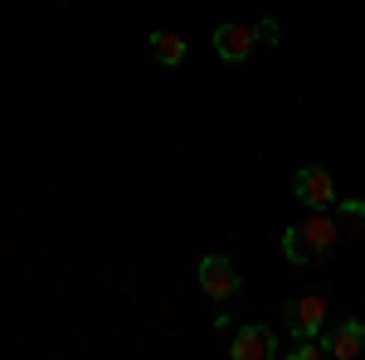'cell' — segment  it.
Instances as JSON below:
<instances>
[{"mask_svg":"<svg viewBox=\"0 0 365 360\" xmlns=\"http://www.w3.org/2000/svg\"><path fill=\"white\" fill-rule=\"evenodd\" d=\"M292 195L307 205V210H336V180L322 166H302L292 175Z\"/></svg>","mask_w":365,"mask_h":360,"instance_id":"cell-2","label":"cell"},{"mask_svg":"<svg viewBox=\"0 0 365 360\" xmlns=\"http://www.w3.org/2000/svg\"><path fill=\"white\" fill-rule=\"evenodd\" d=\"M322 341H327V356H336V360H356L365 351V322H341L336 331H322Z\"/></svg>","mask_w":365,"mask_h":360,"instance_id":"cell-6","label":"cell"},{"mask_svg":"<svg viewBox=\"0 0 365 360\" xmlns=\"http://www.w3.org/2000/svg\"><path fill=\"white\" fill-rule=\"evenodd\" d=\"M151 54H156V63H166V68H180V63H185V39L156 29V34H151Z\"/></svg>","mask_w":365,"mask_h":360,"instance_id":"cell-8","label":"cell"},{"mask_svg":"<svg viewBox=\"0 0 365 360\" xmlns=\"http://www.w3.org/2000/svg\"><path fill=\"white\" fill-rule=\"evenodd\" d=\"M278 351L282 346H278V336H273V326H258V322L239 326L234 341H229V356L234 360H273Z\"/></svg>","mask_w":365,"mask_h":360,"instance_id":"cell-3","label":"cell"},{"mask_svg":"<svg viewBox=\"0 0 365 360\" xmlns=\"http://www.w3.org/2000/svg\"><path fill=\"white\" fill-rule=\"evenodd\" d=\"M200 287H205L215 302H229V297L244 287L234 258H225V253H205V258H200Z\"/></svg>","mask_w":365,"mask_h":360,"instance_id":"cell-1","label":"cell"},{"mask_svg":"<svg viewBox=\"0 0 365 360\" xmlns=\"http://www.w3.org/2000/svg\"><path fill=\"white\" fill-rule=\"evenodd\" d=\"M322 331H327V302L312 292L292 297L287 302V336H322Z\"/></svg>","mask_w":365,"mask_h":360,"instance_id":"cell-5","label":"cell"},{"mask_svg":"<svg viewBox=\"0 0 365 360\" xmlns=\"http://www.w3.org/2000/svg\"><path fill=\"white\" fill-rule=\"evenodd\" d=\"M302 229H307L312 244L322 249V258L336 249V220H331V215H322V210H317V215H307V220H302Z\"/></svg>","mask_w":365,"mask_h":360,"instance_id":"cell-9","label":"cell"},{"mask_svg":"<svg viewBox=\"0 0 365 360\" xmlns=\"http://www.w3.org/2000/svg\"><path fill=\"white\" fill-rule=\"evenodd\" d=\"M253 44H258V34H253V25H244V20L215 25V54L225 58V63H244V58L253 54Z\"/></svg>","mask_w":365,"mask_h":360,"instance_id":"cell-4","label":"cell"},{"mask_svg":"<svg viewBox=\"0 0 365 360\" xmlns=\"http://www.w3.org/2000/svg\"><path fill=\"white\" fill-rule=\"evenodd\" d=\"M253 34H258V44H278V39H282L278 20H258V25H253Z\"/></svg>","mask_w":365,"mask_h":360,"instance_id":"cell-11","label":"cell"},{"mask_svg":"<svg viewBox=\"0 0 365 360\" xmlns=\"http://www.w3.org/2000/svg\"><path fill=\"white\" fill-rule=\"evenodd\" d=\"M336 215L346 224H365V205L361 200H336Z\"/></svg>","mask_w":365,"mask_h":360,"instance_id":"cell-10","label":"cell"},{"mask_svg":"<svg viewBox=\"0 0 365 360\" xmlns=\"http://www.w3.org/2000/svg\"><path fill=\"white\" fill-rule=\"evenodd\" d=\"M282 253H287V263H292V268H307V263L322 258V249L307 239V229H302V224H287V234H282Z\"/></svg>","mask_w":365,"mask_h":360,"instance_id":"cell-7","label":"cell"}]
</instances>
